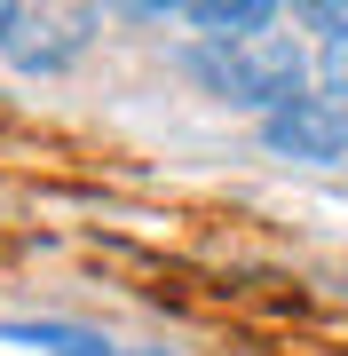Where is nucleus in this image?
<instances>
[{
	"mask_svg": "<svg viewBox=\"0 0 348 356\" xmlns=\"http://www.w3.org/2000/svg\"><path fill=\"white\" fill-rule=\"evenodd\" d=\"M254 135H261V151H270V159H293V166H340V159H348V103H333V95H301V103H285V111L254 119Z\"/></svg>",
	"mask_w": 348,
	"mask_h": 356,
	"instance_id": "nucleus-2",
	"label": "nucleus"
},
{
	"mask_svg": "<svg viewBox=\"0 0 348 356\" xmlns=\"http://www.w3.org/2000/svg\"><path fill=\"white\" fill-rule=\"evenodd\" d=\"M174 64L190 72L214 103H230V111H254V119H270V111H285V103L309 95V48H301L293 32L230 40V48H222V40H182Z\"/></svg>",
	"mask_w": 348,
	"mask_h": 356,
	"instance_id": "nucleus-1",
	"label": "nucleus"
},
{
	"mask_svg": "<svg viewBox=\"0 0 348 356\" xmlns=\"http://www.w3.org/2000/svg\"><path fill=\"white\" fill-rule=\"evenodd\" d=\"M198 24V40H261V32H277V8L270 0H198V8H182Z\"/></svg>",
	"mask_w": 348,
	"mask_h": 356,
	"instance_id": "nucleus-3",
	"label": "nucleus"
},
{
	"mask_svg": "<svg viewBox=\"0 0 348 356\" xmlns=\"http://www.w3.org/2000/svg\"><path fill=\"white\" fill-rule=\"evenodd\" d=\"M16 32H24V8H8V0H0V48H16Z\"/></svg>",
	"mask_w": 348,
	"mask_h": 356,
	"instance_id": "nucleus-7",
	"label": "nucleus"
},
{
	"mask_svg": "<svg viewBox=\"0 0 348 356\" xmlns=\"http://www.w3.org/2000/svg\"><path fill=\"white\" fill-rule=\"evenodd\" d=\"M301 24L324 32V48H333V40H348V8H324V0H317V8H301Z\"/></svg>",
	"mask_w": 348,
	"mask_h": 356,
	"instance_id": "nucleus-6",
	"label": "nucleus"
},
{
	"mask_svg": "<svg viewBox=\"0 0 348 356\" xmlns=\"http://www.w3.org/2000/svg\"><path fill=\"white\" fill-rule=\"evenodd\" d=\"M0 341H32V348H48V356H127V348H111L103 332H79V325H56V317L0 325Z\"/></svg>",
	"mask_w": 348,
	"mask_h": 356,
	"instance_id": "nucleus-4",
	"label": "nucleus"
},
{
	"mask_svg": "<svg viewBox=\"0 0 348 356\" xmlns=\"http://www.w3.org/2000/svg\"><path fill=\"white\" fill-rule=\"evenodd\" d=\"M88 24H95V16H79L64 40H16V48H8V56H16V72H64L72 56L88 48Z\"/></svg>",
	"mask_w": 348,
	"mask_h": 356,
	"instance_id": "nucleus-5",
	"label": "nucleus"
}]
</instances>
